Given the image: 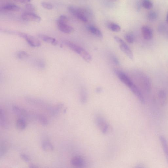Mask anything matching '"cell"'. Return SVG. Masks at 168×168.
Returning <instances> with one entry per match:
<instances>
[{"label": "cell", "mask_w": 168, "mask_h": 168, "mask_svg": "<svg viewBox=\"0 0 168 168\" xmlns=\"http://www.w3.org/2000/svg\"><path fill=\"white\" fill-rule=\"evenodd\" d=\"M64 43L73 51L79 54L85 61L87 62L91 61L92 57L91 54L83 48L69 41H65Z\"/></svg>", "instance_id": "6da1fadb"}, {"label": "cell", "mask_w": 168, "mask_h": 168, "mask_svg": "<svg viewBox=\"0 0 168 168\" xmlns=\"http://www.w3.org/2000/svg\"><path fill=\"white\" fill-rule=\"evenodd\" d=\"M11 34H15L25 39L28 44L33 47H39L41 45L40 41L36 38L28 34L11 31Z\"/></svg>", "instance_id": "7a4b0ae2"}, {"label": "cell", "mask_w": 168, "mask_h": 168, "mask_svg": "<svg viewBox=\"0 0 168 168\" xmlns=\"http://www.w3.org/2000/svg\"><path fill=\"white\" fill-rule=\"evenodd\" d=\"M115 72L119 80L130 89L135 86V85L126 74L118 70H116Z\"/></svg>", "instance_id": "3957f363"}, {"label": "cell", "mask_w": 168, "mask_h": 168, "mask_svg": "<svg viewBox=\"0 0 168 168\" xmlns=\"http://www.w3.org/2000/svg\"><path fill=\"white\" fill-rule=\"evenodd\" d=\"M69 12L82 22H87L88 21L87 18L82 13L81 11L77 8L74 6H69L68 8Z\"/></svg>", "instance_id": "277c9868"}, {"label": "cell", "mask_w": 168, "mask_h": 168, "mask_svg": "<svg viewBox=\"0 0 168 168\" xmlns=\"http://www.w3.org/2000/svg\"><path fill=\"white\" fill-rule=\"evenodd\" d=\"M23 20L26 21L39 22L41 21V18L38 15L32 13H26L22 15Z\"/></svg>", "instance_id": "5b68a950"}, {"label": "cell", "mask_w": 168, "mask_h": 168, "mask_svg": "<svg viewBox=\"0 0 168 168\" xmlns=\"http://www.w3.org/2000/svg\"><path fill=\"white\" fill-rule=\"evenodd\" d=\"M120 44V48L122 51L126 54L127 56L131 60L134 59L133 53L129 47L123 41Z\"/></svg>", "instance_id": "8992f818"}, {"label": "cell", "mask_w": 168, "mask_h": 168, "mask_svg": "<svg viewBox=\"0 0 168 168\" xmlns=\"http://www.w3.org/2000/svg\"><path fill=\"white\" fill-rule=\"evenodd\" d=\"M96 123L101 131L104 133H106L108 129V126L107 123L102 117L98 116L97 117Z\"/></svg>", "instance_id": "52a82bcc"}, {"label": "cell", "mask_w": 168, "mask_h": 168, "mask_svg": "<svg viewBox=\"0 0 168 168\" xmlns=\"http://www.w3.org/2000/svg\"><path fill=\"white\" fill-rule=\"evenodd\" d=\"M141 30L143 37L145 40H151L153 36V33L150 27L147 26H143L142 27Z\"/></svg>", "instance_id": "ba28073f"}, {"label": "cell", "mask_w": 168, "mask_h": 168, "mask_svg": "<svg viewBox=\"0 0 168 168\" xmlns=\"http://www.w3.org/2000/svg\"><path fill=\"white\" fill-rule=\"evenodd\" d=\"M57 25L58 29L62 32L70 34L74 32V28L68 25L67 23H58Z\"/></svg>", "instance_id": "9c48e42d"}, {"label": "cell", "mask_w": 168, "mask_h": 168, "mask_svg": "<svg viewBox=\"0 0 168 168\" xmlns=\"http://www.w3.org/2000/svg\"><path fill=\"white\" fill-rule=\"evenodd\" d=\"M141 80L143 88L147 92H149L151 87V82L149 78L146 75L142 74Z\"/></svg>", "instance_id": "30bf717a"}, {"label": "cell", "mask_w": 168, "mask_h": 168, "mask_svg": "<svg viewBox=\"0 0 168 168\" xmlns=\"http://www.w3.org/2000/svg\"><path fill=\"white\" fill-rule=\"evenodd\" d=\"M38 36L44 41L51 44L53 45L56 46L58 44V41L56 39L47 35L39 34L38 35Z\"/></svg>", "instance_id": "8fae6325"}, {"label": "cell", "mask_w": 168, "mask_h": 168, "mask_svg": "<svg viewBox=\"0 0 168 168\" xmlns=\"http://www.w3.org/2000/svg\"><path fill=\"white\" fill-rule=\"evenodd\" d=\"M160 140L161 141L164 153H165L167 163H168V143L165 137L160 136Z\"/></svg>", "instance_id": "7c38bea8"}, {"label": "cell", "mask_w": 168, "mask_h": 168, "mask_svg": "<svg viewBox=\"0 0 168 168\" xmlns=\"http://www.w3.org/2000/svg\"><path fill=\"white\" fill-rule=\"evenodd\" d=\"M70 162L72 165L77 167L83 166L84 164L83 159L79 156L74 157L71 159Z\"/></svg>", "instance_id": "4fadbf2b"}, {"label": "cell", "mask_w": 168, "mask_h": 168, "mask_svg": "<svg viewBox=\"0 0 168 168\" xmlns=\"http://www.w3.org/2000/svg\"><path fill=\"white\" fill-rule=\"evenodd\" d=\"M0 124L5 128H7L8 126L5 111L2 109L0 110Z\"/></svg>", "instance_id": "5bb4252c"}, {"label": "cell", "mask_w": 168, "mask_h": 168, "mask_svg": "<svg viewBox=\"0 0 168 168\" xmlns=\"http://www.w3.org/2000/svg\"><path fill=\"white\" fill-rule=\"evenodd\" d=\"M163 23H162L158 25V32L168 38V26Z\"/></svg>", "instance_id": "9a60e30c"}, {"label": "cell", "mask_w": 168, "mask_h": 168, "mask_svg": "<svg viewBox=\"0 0 168 168\" xmlns=\"http://www.w3.org/2000/svg\"><path fill=\"white\" fill-rule=\"evenodd\" d=\"M88 29L90 32L97 37L100 38H103L102 33L97 27L93 26H90L88 27Z\"/></svg>", "instance_id": "2e32d148"}, {"label": "cell", "mask_w": 168, "mask_h": 168, "mask_svg": "<svg viewBox=\"0 0 168 168\" xmlns=\"http://www.w3.org/2000/svg\"><path fill=\"white\" fill-rule=\"evenodd\" d=\"M43 150L46 152H50L53 151L54 147L52 144L48 140H45L42 144Z\"/></svg>", "instance_id": "e0dca14e"}, {"label": "cell", "mask_w": 168, "mask_h": 168, "mask_svg": "<svg viewBox=\"0 0 168 168\" xmlns=\"http://www.w3.org/2000/svg\"><path fill=\"white\" fill-rule=\"evenodd\" d=\"M158 97L161 104L162 105L165 104L167 99V94L165 91L160 90L158 93Z\"/></svg>", "instance_id": "ac0fdd59"}, {"label": "cell", "mask_w": 168, "mask_h": 168, "mask_svg": "<svg viewBox=\"0 0 168 168\" xmlns=\"http://www.w3.org/2000/svg\"><path fill=\"white\" fill-rule=\"evenodd\" d=\"M13 112L16 115L22 117L26 115V111L16 105H14L12 107Z\"/></svg>", "instance_id": "d6986e66"}, {"label": "cell", "mask_w": 168, "mask_h": 168, "mask_svg": "<svg viewBox=\"0 0 168 168\" xmlns=\"http://www.w3.org/2000/svg\"><path fill=\"white\" fill-rule=\"evenodd\" d=\"M2 9L4 10L8 11H18L20 10L21 8L16 5L9 4L3 6Z\"/></svg>", "instance_id": "ffe728a7"}, {"label": "cell", "mask_w": 168, "mask_h": 168, "mask_svg": "<svg viewBox=\"0 0 168 168\" xmlns=\"http://www.w3.org/2000/svg\"><path fill=\"white\" fill-rule=\"evenodd\" d=\"M16 126L19 130H24L26 127L25 121L22 118L19 119L17 121Z\"/></svg>", "instance_id": "44dd1931"}, {"label": "cell", "mask_w": 168, "mask_h": 168, "mask_svg": "<svg viewBox=\"0 0 168 168\" xmlns=\"http://www.w3.org/2000/svg\"><path fill=\"white\" fill-rule=\"evenodd\" d=\"M107 26L108 28L113 32H120L121 30L120 26L114 23H109Z\"/></svg>", "instance_id": "7402d4cb"}, {"label": "cell", "mask_w": 168, "mask_h": 168, "mask_svg": "<svg viewBox=\"0 0 168 168\" xmlns=\"http://www.w3.org/2000/svg\"><path fill=\"white\" fill-rule=\"evenodd\" d=\"M36 118L38 122L43 126H46L48 125V121L44 116L38 114L37 115Z\"/></svg>", "instance_id": "603a6c76"}, {"label": "cell", "mask_w": 168, "mask_h": 168, "mask_svg": "<svg viewBox=\"0 0 168 168\" xmlns=\"http://www.w3.org/2000/svg\"><path fill=\"white\" fill-rule=\"evenodd\" d=\"M147 18L148 20L151 21H153L156 20L158 18V14L156 12L150 11L147 15Z\"/></svg>", "instance_id": "cb8c5ba5"}, {"label": "cell", "mask_w": 168, "mask_h": 168, "mask_svg": "<svg viewBox=\"0 0 168 168\" xmlns=\"http://www.w3.org/2000/svg\"><path fill=\"white\" fill-rule=\"evenodd\" d=\"M80 99L81 102L84 103L87 100V95L86 91L84 88H82L80 92Z\"/></svg>", "instance_id": "d4e9b609"}, {"label": "cell", "mask_w": 168, "mask_h": 168, "mask_svg": "<svg viewBox=\"0 0 168 168\" xmlns=\"http://www.w3.org/2000/svg\"><path fill=\"white\" fill-rule=\"evenodd\" d=\"M143 7L146 9L149 10L153 7V3L150 0H143L142 2Z\"/></svg>", "instance_id": "484cf974"}, {"label": "cell", "mask_w": 168, "mask_h": 168, "mask_svg": "<svg viewBox=\"0 0 168 168\" xmlns=\"http://www.w3.org/2000/svg\"><path fill=\"white\" fill-rule=\"evenodd\" d=\"M17 56L19 59H25L29 57V54L26 52L21 51L18 52Z\"/></svg>", "instance_id": "4316f807"}, {"label": "cell", "mask_w": 168, "mask_h": 168, "mask_svg": "<svg viewBox=\"0 0 168 168\" xmlns=\"http://www.w3.org/2000/svg\"><path fill=\"white\" fill-rule=\"evenodd\" d=\"M126 41L129 44H132L134 41L135 38L134 35L131 33H128L125 36Z\"/></svg>", "instance_id": "83f0119b"}, {"label": "cell", "mask_w": 168, "mask_h": 168, "mask_svg": "<svg viewBox=\"0 0 168 168\" xmlns=\"http://www.w3.org/2000/svg\"><path fill=\"white\" fill-rule=\"evenodd\" d=\"M68 21V17L64 15H62L58 18L57 21V24L58 23H67Z\"/></svg>", "instance_id": "f1b7e54d"}, {"label": "cell", "mask_w": 168, "mask_h": 168, "mask_svg": "<svg viewBox=\"0 0 168 168\" xmlns=\"http://www.w3.org/2000/svg\"><path fill=\"white\" fill-rule=\"evenodd\" d=\"M41 5L44 8L48 10H51L53 8V6L51 4L46 2H42Z\"/></svg>", "instance_id": "f546056e"}, {"label": "cell", "mask_w": 168, "mask_h": 168, "mask_svg": "<svg viewBox=\"0 0 168 168\" xmlns=\"http://www.w3.org/2000/svg\"><path fill=\"white\" fill-rule=\"evenodd\" d=\"M7 150V148L6 146L3 143L1 146V150H0V156L1 157L4 155Z\"/></svg>", "instance_id": "4dcf8cb0"}, {"label": "cell", "mask_w": 168, "mask_h": 168, "mask_svg": "<svg viewBox=\"0 0 168 168\" xmlns=\"http://www.w3.org/2000/svg\"><path fill=\"white\" fill-rule=\"evenodd\" d=\"M35 64L38 67L40 68H44L45 67V63L44 61L41 60H38L35 62Z\"/></svg>", "instance_id": "1f68e13d"}, {"label": "cell", "mask_w": 168, "mask_h": 168, "mask_svg": "<svg viewBox=\"0 0 168 168\" xmlns=\"http://www.w3.org/2000/svg\"><path fill=\"white\" fill-rule=\"evenodd\" d=\"M25 7L26 10L30 12H33L36 10L35 6L31 4H27L25 5Z\"/></svg>", "instance_id": "d6a6232c"}, {"label": "cell", "mask_w": 168, "mask_h": 168, "mask_svg": "<svg viewBox=\"0 0 168 168\" xmlns=\"http://www.w3.org/2000/svg\"><path fill=\"white\" fill-rule=\"evenodd\" d=\"M20 157L21 159L25 162H28L30 161V158L28 156L25 154H21Z\"/></svg>", "instance_id": "836d02e7"}, {"label": "cell", "mask_w": 168, "mask_h": 168, "mask_svg": "<svg viewBox=\"0 0 168 168\" xmlns=\"http://www.w3.org/2000/svg\"><path fill=\"white\" fill-rule=\"evenodd\" d=\"M112 61L114 64L116 65H119V62L116 57L115 56H113L112 57Z\"/></svg>", "instance_id": "e575fe53"}, {"label": "cell", "mask_w": 168, "mask_h": 168, "mask_svg": "<svg viewBox=\"0 0 168 168\" xmlns=\"http://www.w3.org/2000/svg\"><path fill=\"white\" fill-rule=\"evenodd\" d=\"M14 1L21 3H26L30 2L31 0H14Z\"/></svg>", "instance_id": "d590c367"}, {"label": "cell", "mask_w": 168, "mask_h": 168, "mask_svg": "<svg viewBox=\"0 0 168 168\" xmlns=\"http://www.w3.org/2000/svg\"><path fill=\"white\" fill-rule=\"evenodd\" d=\"M29 167L30 168H37L38 167L37 166H35V165H33V164H31V165H29Z\"/></svg>", "instance_id": "8d00e7d4"}, {"label": "cell", "mask_w": 168, "mask_h": 168, "mask_svg": "<svg viewBox=\"0 0 168 168\" xmlns=\"http://www.w3.org/2000/svg\"><path fill=\"white\" fill-rule=\"evenodd\" d=\"M101 91H102V89H101V88L99 87L97 89V92L98 93L100 92Z\"/></svg>", "instance_id": "74e56055"}, {"label": "cell", "mask_w": 168, "mask_h": 168, "mask_svg": "<svg viewBox=\"0 0 168 168\" xmlns=\"http://www.w3.org/2000/svg\"><path fill=\"white\" fill-rule=\"evenodd\" d=\"M166 21L167 24L168 25V12L167 15Z\"/></svg>", "instance_id": "f35d334b"}]
</instances>
